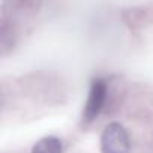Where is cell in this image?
Listing matches in <instances>:
<instances>
[{
  "instance_id": "cell-1",
  "label": "cell",
  "mask_w": 153,
  "mask_h": 153,
  "mask_svg": "<svg viewBox=\"0 0 153 153\" xmlns=\"http://www.w3.org/2000/svg\"><path fill=\"white\" fill-rule=\"evenodd\" d=\"M131 140L128 131L120 123H110L101 134V152L102 153H129Z\"/></svg>"
},
{
  "instance_id": "cell-2",
  "label": "cell",
  "mask_w": 153,
  "mask_h": 153,
  "mask_svg": "<svg viewBox=\"0 0 153 153\" xmlns=\"http://www.w3.org/2000/svg\"><path fill=\"white\" fill-rule=\"evenodd\" d=\"M108 96V84L102 78H95L90 84L89 96L83 110V122L92 123L104 110Z\"/></svg>"
},
{
  "instance_id": "cell-3",
  "label": "cell",
  "mask_w": 153,
  "mask_h": 153,
  "mask_svg": "<svg viewBox=\"0 0 153 153\" xmlns=\"http://www.w3.org/2000/svg\"><path fill=\"white\" fill-rule=\"evenodd\" d=\"M63 144L57 137H44L41 138L32 149V153H62Z\"/></svg>"
}]
</instances>
